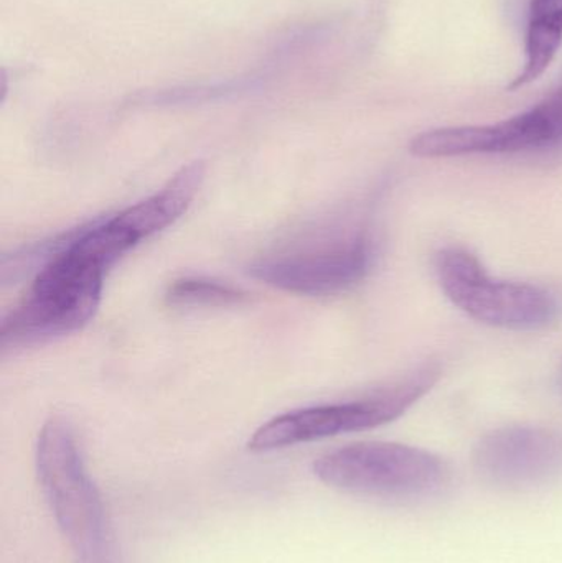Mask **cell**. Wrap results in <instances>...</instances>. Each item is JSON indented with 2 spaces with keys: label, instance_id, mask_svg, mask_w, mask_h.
<instances>
[{
  "label": "cell",
  "instance_id": "cell-1",
  "mask_svg": "<svg viewBox=\"0 0 562 563\" xmlns=\"http://www.w3.org/2000/svg\"><path fill=\"white\" fill-rule=\"evenodd\" d=\"M78 238L35 276L25 297L3 318V350L32 346L81 330L98 310L102 279L109 264L86 240Z\"/></svg>",
  "mask_w": 562,
  "mask_h": 563
},
{
  "label": "cell",
  "instance_id": "cell-2",
  "mask_svg": "<svg viewBox=\"0 0 562 563\" xmlns=\"http://www.w3.org/2000/svg\"><path fill=\"white\" fill-rule=\"evenodd\" d=\"M36 478L75 563H122L98 486L82 462L71 426L53 417L40 430Z\"/></svg>",
  "mask_w": 562,
  "mask_h": 563
},
{
  "label": "cell",
  "instance_id": "cell-3",
  "mask_svg": "<svg viewBox=\"0 0 562 563\" xmlns=\"http://www.w3.org/2000/svg\"><path fill=\"white\" fill-rule=\"evenodd\" d=\"M313 473L323 485L349 495L415 503L449 485V470L434 453L392 442H363L320 456Z\"/></svg>",
  "mask_w": 562,
  "mask_h": 563
},
{
  "label": "cell",
  "instance_id": "cell-4",
  "mask_svg": "<svg viewBox=\"0 0 562 563\" xmlns=\"http://www.w3.org/2000/svg\"><path fill=\"white\" fill-rule=\"evenodd\" d=\"M434 267L445 297L481 323L537 331L561 317L557 294L540 285L494 279L474 254L461 247L439 251Z\"/></svg>",
  "mask_w": 562,
  "mask_h": 563
},
{
  "label": "cell",
  "instance_id": "cell-5",
  "mask_svg": "<svg viewBox=\"0 0 562 563\" xmlns=\"http://www.w3.org/2000/svg\"><path fill=\"white\" fill-rule=\"evenodd\" d=\"M439 377L434 366L425 367L398 386L355 402L307 407L274 417L250 439L253 452H273L299 443L316 442L342 433L363 432L401 417L418 402Z\"/></svg>",
  "mask_w": 562,
  "mask_h": 563
},
{
  "label": "cell",
  "instance_id": "cell-6",
  "mask_svg": "<svg viewBox=\"0 0 562 563\" xmlns=\"http://www.w3.org/2000/svg\"><path fill=\"white\" fill-rule=\"evenodd\" d=\"M409 151L422 158L562 151V86L530 111L498 124L422 132Z\"/></svg>",
  "mask_w": 562,
  "mask_h": 563
},
{
  "label": "cell",
  "instance_id": "cell-7",
  "mask_svg": "<svg viewBox=\"0 0 562 563\" xmlns=\"http://www.w3.org/2000/svg\"><path fill=\"white\" fill-rule=\"evenodd\" d=\"M373 263V241L360 233L326 246L264 257L251 264L250 274L279 290L319 297L355 287L368 276Z\"/></svg>",
  "mask_w": 562,
  "mask_h": 563
},
{
  "label": "cell",
  "instance_id": "cell-8",
  "mask_svg": "<svg viewBox=\"0 0 562 563\" xmlns=\"http://www.w3.org/2000/svg\"><path fill=\"white\" fill-rule=\"evenodd\" d=\"M477 475L505 492H528L562 478V433L543 427H505L474 450Z\"/></svg>",
  "mask_w": 562,
  "mask_h": 563
},
{
  "label": "cell",
  "instance_id": "cell-9",
  "mask_svg": "<svg viewBox=\"0 0 562 563\" xmlns=\"http://www.w3.org/2000/svg\"><path fill=\"white\" fill-rule=\"evenodd\" d=\"M203 180V162H194L175 174L161 191L125 208L114 220L139 244L174 224L188 210Z\"/></svg>",
  "mask_w": 562,
  "mask_h": 563
},
{
  "label": "cell",
  "instance_id": "cell-10",
  "mask_svg": "<svg viewBox=\"0 0 562 563\" xmlns=\"http://www.w3.org/2000/svg\"><path fill=\"white\" fill-rule=\"evenodd\" d=\"M273 73L269 69L247 73L227 81L200 82V85L172 86V88L148 89L131 96L129 106L134 108H188L223 99L241 98L266 88Z\"/></svg>",
  "mask_w": 562,
  "mask_h": 563
},
{
  "label": "cell",
  "instance_id": "cell-11",
  "mask_svg": "<svg viewBox=\"0 0 562 563\" xmlns=\"http://www.w3.org/2000/svg\"><path fill=\"white\" fill-rule=\"evenodd\" d=\"M562 43V0H531L525 42V66L511 82L520 89L544 75Z\"/></svg>",
  "mask_w": 562,
  "mask_h": 563
},
{
  "label": "cell",
  "instance_id": "cell-12",
  "mask_svg": "<svg viewBox=\"0 0 562 563\" xmlns=\"http://www.w3.org/2000/svg\"><path fill=\"white\" fill-rule=\"evenodd\" d=\"M247 300V291L203 277H184L165 291V301L170 307H236Z\"/></svg>",
  "mask_w": 562,
  "mask_h": 563
}]
</instances>
